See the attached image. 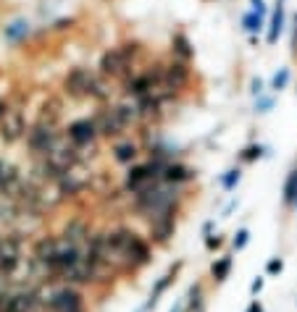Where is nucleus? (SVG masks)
Returning <instances> with one entry per match:
<instances>
[{
    "instance_id": "a878e982",
    "label": "nucleus",
    "mask_w": 297,
    "mask_h": 312,
    "mask_svg": "<svg viewBox=\"0 0 297 312\" xmlns=\"http://www.w3.org/2000/svg\"><path fill=\"white\" fill-rule=\"evenodd\" d=\"M260 155H263V147H260V144H258V147H248V150H244V155H242V160L250 163V160H255V158H260Z\"/></svg>"
},
{
    "instance_id": "c85d7f7f",
    "label": "nucleus",
    "mask_w": 297,
    "mask_h": 312,
    "mask_svg": "<svg viewBox=\"0 0 297 312\" xmlns=\"http://www.w3.org/2000/svg\"><path fill=\"white\" fill-rule=\"evenodd\" d=\"M252 11L258 16H266V0H252Z\"/></svg>"
},
{
    "instance_id": "7c9ffc66",
    "label": "nucleus",
    "mask_w": 297,
    "mask_h": 312,
    "mask_svg": "<svg viewBox=\"0 0 297 312\" xmlns=\"http://www.w3.org/2000/svg\"><path fill=\"white\" fill-rule=\"evenodd\" d=\"M8 113H11V108H8V102H6V100H0V121H3V118L8 116Z\"/></svg>"
},
{
    "instance_id": "20e7f679",
    "label": "nucleus",
    "mask_w": 297,
    "mask_h": 312,
    "mask_svg": "<svg viewBox=\"0 0 297 312\" xmlns=\"http://www.w3.org/2000/svg\"><path fill=\"white\" fill-rule=\"evenodd\" d=\"M42 305L50 307V312H82V297L74 289H58L48 299H42Z\"/></svg>"
},
{
    "instance_id": "6ab92c4d",
    "label": "nucleus",
    "mask_w": 297,
    "mask_h": 312,
    "mask_svg": "<svg viewBox=\"0 0 297 312\" xmlns=\"http://www.w3.org/2000/svg\"><path fill=\"white\" fill-rule=\"evenodd\" d=\"M242 26H244V32H250V37H255V32H260V29H263V16H258L255 11L244 13L242 16Z\"/></svg>"
},
{
    "instance_id": "1a4fd4ad",
    "label": "nucleus",
    "mask_w": 297,
    "mask_h": 312,
    "mask_svg": "<svg viewBox=\"0 0 297 312\" xmlns=\"http://www.w3.org/2000/svg\"><path fill=\"white\" fill-rule=\"evenodd\" d=\"M187 79H190V68L184 66L182 60H174V63L163 66V84L171 87L174 92L182 89L184 84H187Z\"/></svg>"
},
{
    "instance_id": "0eeeda50",
    "label": "nucleus",
    "mask_w": 297,
    "mask_h": 312,
    "mask_svg": "<svg viewBox=\"0 0 297 312\" xmlns=\"http://www.w3.org/2000/svg\"><path fill=\"white\" fill-rule=\"evenodd\" d=\"M92 76H95V74H92L90 68H74L66 76V81H64L66 95L68 97H87V87H90Z\"/></svg>"
},
{
    "instance_id": "2f4dec72",
    "label": "nucleus",
    "mask_w": 297,
    "mask_h": 312,
    "mask_svg": "<svg viewBox=\"0 0 297 312\" xmlns=\"http://www.w3.org/2000/svg\"><path fill=\"white\" fill-rule=\"evenodd\" d=\"M248 312H260V307H258V302H252V305H250V310Z\"/></svg>"
},
{
    "instance_id": "473e14b6",
    "label": "nucleus",
    "mask_w": 297,
    "mask_h": 312,
    "mask_svg": "<svg viewBox=\"0 0 297 312\" xmlns=\"http://www.w3.org/2000/svg\"><path fill=\"white\" fill-rule=\"evenodd\" d=\"M171 312H179V310H171Z\"/></svg>"
},
{
    "instance_id": "393cba45",
    "label": "nucleus",
    "mask_w": 297,
    "mask_h": 312,
    "mask_svg": "<svg viewBox=\"0 0 297 312\" xmlns=\"http://www.w3.org/2000/svg\"><path fill=\"white\" fill-rule=\"evenodd\" d=\"M74 26V18H58V21H53V32H66V29H71Z\"/></svg>"
},
{
    "instance_id": "c756f323",
    "label": "nucleus",
    "mask_w": 297,
    "mask_h": 312,
    "mask_svg": "<svg viewBox=\"0 0 297 312\" xmlns=\"http://www.w3.org/2000/svg\"><path fill=\"white\" fill-rule=\"evenodd\" d=\"M282 270V260H271L268 263V273H279Z\"/></svg>"
},
{
    "instance_id": "39448f33",
    "label": "nucleus",
    "mask_w": 297,
    "mask_h": 312,
    "mask_svg": "<svg viewBox=\"0 0 297 312\" xmlns=\"http://www.w3.org/2000/svg\"><path fill=\"white\" fill-rule=\"evenodd\" d=\"M95 137H98V126H95V118H79V121H74L68 126V131H66V139L74 144V147H92L95 144Z\"/></svg>"
},
{
    "instance_id": "f8f14e48",
    "label": "nucleus",
    "mask_w": 297,
    "mask_h": 312,
    "mask_svg": "<svg viewBox=\"0 0 297 312\" xmlns=\"http://www.w3.org/2000/svg\"><path fill=\"white\" fill-rule=\"evenodd\" d=\"M60 239H66L68 244H82V242H87L90 239V226L87 223H82V221H71V223H66V228H64V236Z\"/></svg>"
},
{
    "instance_id": "b1692460",
    "label": "nucleus",
    "mask_w": 297,
    "mask_h": 312,
    "mask_svg": "<svg viewBox=\"0 0 297 312\" xmlns=\"http://www.w3.org/2000/svg\"><path fill=\"white\" fill-rule=\"evenodd\" d=\"M274 108V97H258L255 100V110L258 113H268Z\"/></svg>"
},
{
    "instance_id": "f257e3e1",
    "label": "nucleus",
    "mask_w": 297,
    "mask_h": 312,
    "mask_svg": "<svg viewBox=\"0 0 297 312\" xmlns=\"http://www.w3.org/2000/svg\"><path fill=\"white\" fill-rule=\"evenodd\" d=\"M58 131H56V123H45V121H37L32 129L26 131V144H29V150H32L34 155H45L56 147V142H58Z\"/></svg>"
},
{
    "instance_id": "9b49d317",
    "label": "nucleus",
    "mask_w": 297,
    "mask_h": 312,
    "mask_svg": "<svg viewBox=\"0 0 297 312\" xmlns=\"http://www.w3.org/2000/svg\"><path fill=\"white\" fill-rule=\"evenodd\" d=\"M29 32H32V24H29L26 18H16V21H11V24L3 26L6 42H22V39L29 37Z\"/></svg>"
},
{
    "instance_id": "a211bd4d",
    "label": "nucleus",
    "mask_w": 297,
    "mask_h": 312,
    "mask_svg": "<svg viewBox=\"0 0 297 312\" xmlns=\"http://www.w3.org/2000/svg\"><path fill=\"white\" fill-rule=\"evenodd\" d=\"M150 234L156 242H166V239L174 234V218L171 221H158V223H150Z\"/></svg>"
},
{
    "instance_id": "ddd939ff",
    "label": "nucleus",
    "mask_w": 297,
    "mask_h": 312,
    "mask_svg": "<svg viewBox=\"0 0 297 312\" xmlns=\"http://www.w3.org/2000/svg\"><path fill=\"white\" fill-rule=\"evenodd\" d=\"M87 97L98 100V102H106V100L110 97L108 81H106V79H100V76L95 74V76H92V81H90V87H87Z\"/></svg>"
},
{
    "instance_id": "bb28decb",
    "label": "nucleus",
    "mask_w": 297,
    "mask_h": 312,
    "mask_svg": "<svg viewBox=\"0 0 297 312\" xmlns=\"http://www.w3.org/2000/svg\"><path fill=\"white\" fill-rule=\"evenodd\" d=\"M248 236H250V234H248V231H244V228H242V231H240L237 236H234V249H242L244 244H248Z\"/></svg>"
},
{
    "instance_id": "5701e85b",
    "label": "nucleus",
    "mask_w": 297,
    "mask_h": 312,
    "mask_svg": "<svg viewBox=\"0 0 297 312\" xmlns=\"http://www.w3.org/2000/svg\"><path fill=\"white\" fill-rule=\"evenodd\" d=\"M240 168H232V171H226V176H224V179H221V184H224V189H226V192H232L234 189V186H237L240 184Z\"/></svg>"
},
{
    "instance_id": "412c9836",
    "label": "nucleus",
    "mask_w": 297,
    "mask_h": 312,
    "mask_svg": "<svg viewBox=\"0 0 297 312\" xmlns=\"http://www.w3.org/2000/svg\"><path fill=\"white\" fill-rule=\"evenodd\" d=\"M290 79H292V71L290 68H279L274 74V79H271V89L274 92H282L286 84H290Z\"/></svg>"
},
{
    "instance_id": "f3484780",
    "label": "nucleus",
    "mask_w": 297,
    "mask_h": 312,
    "mask_svg": "<svg viewBox=\"0 0 297 312\" xmlns=\"http://www.w3.org/2000/svg\"><path fill=\"white\" fill-rule=\"evenodd\" d=\"M176 270H179V265H176V268H171V270H168V273H166V276H163V278L158 281V286H156V289H152V294H150V302H148V307H145V310H150V307H156V302H158V297L163 294V291H166V286H168V284H171V281H174V276H176Z\"/></svg>"
},
{
    "instance_id": "f03ea898",
    "label": "nucleus",
    "mask_w": 297,
    "mask_h": 312,
    "mask_svg": "<svg viewBox=\"0 0 297 312\" xmlns=\"http://www.w3.org/2000/svg\"><path fill=\"white\" fill-rule=\"evenodd\" d=\"M129 66H132V58L121 47H110L108 53H103V58H100V74H103V76L126 79Z\"/></svg>"
},
{
    "instance_id": "4be33fe9",
    "label": "nucleus",
    "mask_w": 297,
    "mask_h": 312,
    "mask_svg": "<svg viewBox=\"0 0 297 312\" xmlns=\"http://www.w3.org/2000/svg\"><path fill=\"white\" fill-rule=\"evenodd\" d=\"M229 268H232V257H221L216 265H213V278L216 281H224L229 273Z\"/></svg>"
},
{
    "instance_id": "4468645a",
    "label": "nucleus",
    "mask_w": 297,
    "mask_h": 312,
    "mask_svg": "<svg viewBox=\"0 0 297 312\" xmlns=\"http://www.w3.org/2000/svg\"><path fill=\"white\" fill-rule=\"evenodd\" d=\"M284 0H279L276 3V8H274V16H271V29H268V45H274L276 39H279V34H282V29H284Z\"/></svg>"
},
{
    "instance_id": "2eb2a0df",
    "label": "nucleus",
    "mask_w": 297,
    "mask_h": 312,
    "mask_svg": "<svg viewBox=\"0 0 297 312\" xmlns=\"http://www.w3.org/2000/svg\"><path fill=\"white\" fill-rule=\"evenodd\" d=\"M60 108H64V102H60L58 97H50L45 105H42V113H40V121L45 123H56L58 116H60Z\"/></svg>"
},
{
    "instance_id": "aec40b11",
    "label": "nucleus",
    "mask_w": 297,
    "mask_h": 312,
    "mask_svg": "<svg viewBox=\"0 0 297 312\" xmlns=\"http://www.w3.org/2000/svg\"><path fill=\"white\" fill-rule=\"evenodd\" d=\"M174 55H179L182 60H187L190 55H192V47H190V42H187V37H184V34H176V37H174Z\"/></svg>"
},
{
    "instance_id": "cd10ccee",
    "label": "nucleus",
    "mask_w": 297,
    "mask_h": 312,
    "mask_svg": "<svg viewBox=\"0 0 297 312\" xmlns=\"http://www.w3.org/2000/svg\"><path fill=\"white\" fill-rule=\"evenodd\" d=\"M250 92L255 97H263V81L260 79H252V84H250Z\"/></svg>"
},
{
    "instance_id": "9d476101",
    "label": "nucleus",
    "mask_w": 297,
    "mask_h": 312,
    "mask_svg": "<svg viewBox=\"0 0 297 312\" xmlns=\"http://www.w3.org/2000/svg\"><path fill=\"white\" fill-rule=\"evenodd\" d=\"M192 176H194V173L187 168V165H182V163H168L166 171H163V184L179 186V184H187Z\"/></svg>"
},
{
    "instance_id": "423d86ee",
    "label": "nucleus",
    "mask_w": 297,
    "mask_h": 312,
    "mask_svg": "<svg viewBox=\"0 0 297 312\" xmlns=\"http://www.w3.org/2000/svg\"><path fill=\"white\" fill-rule=\"evenodd\" d=\"M95 126H98L100 137H118V134L126 129V123H124V118H121L118 108L110 105V108H103L95 116Z\"/></svg>"
},
{
    "instance_id": "7ed1b4c3",
    "label": "nucleus",
    "mask_w": 297,
    "mask_h": 312,
    "mask_svg": "<svg viewBox=\"0 0 297 312\" xmlns=\"http://www.w3.org/2000/svg\"><path fill=\"white\" fill-rule=\"evenodd\" d=\"M22 263V239L14 236H0V273L11 276Z\"/></svg>"
},
{
    "instance_id": "6e6552de",
    "label": "nucleus",
    "mask_w": 297,
    "mask_h": 312,
    "mask_svg": "<svg viewBox=\"0 0 297 312\" xmlns=\"http://www.w3.org/2000/svg\"><path fill=\"white\" fill-rule=\"evenodd\" d=\"M24 134H26V121L22 116V110H11L3 121H0V137L6 142H16V139H22Z\"/></svg>"
},
{
    "instance_id": "dca6fc26",
    "label": "nucleus",
    "mask_w": 297,
    "mask_h": 312,
    "mask_svg": "<svg viewBox=\"0 0 297 312\" xmlns=\"http://www.w3.org/2000/svg\"><path fill=\"white\" fill-rule=\"evenodd\" d=\"M114 158H116V163H121V165L132 163V160L137 158V144H134V142H121L118 147L114 150Z\"/></svg>"
}]
</instances>
